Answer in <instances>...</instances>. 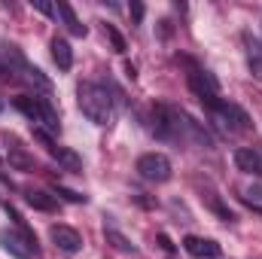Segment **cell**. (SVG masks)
I'll return each instance as SVG.
<instances>
[{
    "instance_id": "obj_1",
    "label": "cell",
    "mask_w": 262,
    "mask_h": 259,
    "mask_svg": "<svg viewBox=\"0 0 262 259\" xmlns=\"http://www.w3.org/2000/svg\"><path fill=\"white\" fill-rule=\"evenodd\" d=\"M76 101H79L82 116H85L89 122H95V125H110L113 116H116L113 95H110V89L101 85V82H79Z\"/></svg>"
},
{
    "instance_id": "obj_2",
    "label": "cell",
    "mask_w": 262,
    "mask_h": 259,
    "mask_svg": "<svg viewBox=\"0 0 262 259\" xmlns=\"http://www.w3.org/2000/svg\"><path fill=\"white\" fill-rule=\"evenodd\" d=\"M15 110H21L31 119V125L49 131V134L61 131V122H58V113H55L52 101L43 98V95H21V98H15Z\"/></svg>"
},
{
    "instance_id": "obj_3",
    "label": "cell",
    "mask_w": 262,
    "mask_h": 259,
    "mask_svg": "<svg viewBox=\"0 0 262 259\" xmlns=\"http://www.w3.org/2000/svg\"><path fill=\"white\" fill-rule=\"evenodd\" d=\"M207 113H210V122H216V128L223 131V134H244V131H250L247 110L238 107V104H232V101L220 98V101L207 104Z\"/></svg>"
},
{
    "instance_id": "obj_4",
    "label": "cell",
    "mask_w": 262,
    "mask_h": 259,
    "mask_svg": "<svg viewBox=\"0 0 262 259\" xmlns=\"http://www.w3.org/2000/svg\"><path fill=\"white\" fill-rule=\"evenodd\" d=\"M137 174L149 183H168L171 180V159L162 156V153H143L137 159Z\"/></svg>"
},
{
    "instance_id": "obj_5",
    "label": "cell",
    "mask_w": 262,
    "mask_h": 259,
    "mask_svg": "<svg viewBox=\"0 0 262 259\" xmlns=\"http://www.w3.org/2000/svg\"><path fill=\"white\" fill-rule=\"evenodd\" d=\"M0 247L15 259H28L31 253L37 256V235H25L18 229H3L0 232Z\"/></svg>"
},
{
    "instance_id": "obj_6",
    "label": "cell",
    "mask_w": 262,
    "mask_h": 259,
    "mask_svg": "<svg viewBox=\"0 0 262 259\" xmlns=\"http://www.w3.org/2000/svg\"><path fill=\"white\" fill-rule=\"evenodd\" d=\"M189 89L195 92V98L204 107L213 104V101H220V82H216V76L207 73V70H201V67L189 70Z\"/></svg>"
},
{
    "instance_id": "obj_7",
    "label": "cell",
    "mask_w": 262,
    "mask_h": 259,
    "mask_svg": "<svg viewBox=\"0 0 262 259\" xmlns=\"http://www.w3.org/2000/svg\"><path fill=\"white\" fill-rule=\"evenodd\" d=\"M49 238H52V244L67 253V256H76L79 250H82V238H79V232L76 229H70V226H52L49 229Z\"/></svg>"
},
{
    "instance_id": "obj_8",
    "label": "cell",
    "mask_w": 262,
    "mask_h": 259,
    "mask_svg": "<svg viewBox=\"0 0 262 259\" xmlns=\"http://www.w3.org/2000/svg\"><path fill=\"white\" fill-rule=\"evenodd\" d=\"M235 165H238V171H244V174L262 177V153L253 149V146H238V149H235Z\"/></svg>"
},
{
    "instance_id": "obj_9",
    "label": "cell",
    "mask_w": 262,
    "mask_h": 259,
    "mask_svg": "<svg viewBox=\"0 0 262 259\" xmlns=\"http://www.w3.org/2000/svg\"><path fill=\"white\" fill-rule=\"evenodd\" d=\"M183 247H186L189 256H195V259H216L220 256V244L210 241V238H195V235H189V238H183Z\"/></svg>"
},
{
    "instance_id": "obj_10",
    "label": "cell",
    "mask_w": 262,
    "mask_h": 259,
    "mask_svg": "<svg viewBox=\"0 0 262 259\" xmlns=\"http://www.w3.org/2000/svg\"><path fill=\"white\" fill-rule=\"evenodd\" d=\"M6 159H9V165L15 168V171H31L34 168V159H31V153L15 140V137H9V146H6Z\"/></svg>"
},
{
    "instance_id": "obj_11",
    "label": "cell",
    "mask_w": 262,
    "mask_h": 259,
    "mask_svg": "<svg viewBox=\"0 0 262 259\" xmlns=\"http://www.w3.org/2000/svg\"><path fill=\"white\" fill-rule=\"evenodd\" d=\"M49 49H52V58H55L58 70H70L73 67V49H70V43H67L64 37H52Z\"/></svg>"
},
{
    "instance_id": "obj_12",
    "label": "cell",
    "mask_w": 262,
    "mask_h": 259,
    "mask_svg": "<svg viewBox=\"0 0 262 259\" xmlns=\"http://www.w3.org/2000/svg\"><path fill=\"white\" fill-rule=\"evenodd\" d=\"M244 43H247V67H250V73H253V79H259L262 82V43L256 37H244Z\"/></svg>"
},
{
    "instance_id": "obj_13",
    "label": "cell",
    "mask_w": 262,
    "mask_h": 259,
    "mask_svg": "<svg viewBox=\"0 0 262 259\" xmlns=\"http://www.w3.org/2000/svg\"><path fill=\"white\" fill-rule=\"evenodd\" d=\"M55 12H58V15L64 18L67 31H70L73 37H85V34H89V28H85V25H82V21L76 18V12H73V6H70V3H64V0H61V3L55 6Z\"/></svg>"
},
{
    "instance_id": "obj_14",
    "label": "cell",
    "mask_w": 262,
    "mask_h": 259,
    "mask_svg": "<svg viewBox=\"0 0 262 259\" xmlns=\"http://www.w3.org/2000/svg\"><path fill=\"white\" fill-rule=\"evenodd\" d=\"M25 201L31 204V207H37V210H46V213H52L55 207H58V198L49 192H43V189H25Z\"/></svg>"
},
{
    "instance_id": "obj_15",
    "label": "cell",
    "mask_w": 262,
    "mask_h": 259,
    "mask_svg": "<svg viewBox=\"0 0 262 259\" xmlns=\"http://www.w3.org/2000/svg\"><path fill=\"white\" fill-rule=\"evenodd\" d=\"M49 156H52L61 168H67V171H79V168H82V159H79L73 149H67V146H52Z\"/></svg>"
},
{
    "instance_id": "obj_16",
    "label": "cell",
    "mask_w": 262,
    "mask_h": 259,
    "mask_svg": "<svg viewBox=\"0 0 262 259\" xmlns=\"http://www.w3.org/2000/svg\"><path fill=\"white\" fill-rule=\"evenodd\" d=\"M107 241H110L119 253H134V244H131L122 232H116V229H107Z\"/></svg>"
},
{
    "instance_id": "obj_17",
    "label": "cell",
    "mask_w": 262,
    "mask_h": 259,
    "mask_svg": "<svg viewBox=\"0 0 262 259\" xmlns=\"http://www.w3.org/2000/svg\"><path fill=\"white\" fill-rule=\"evenodd\" d=\"M104 34L110 37V43H113V49H116V52H125V40L119 37V31H116L113 25H104Z\"/></svg>"
},
{
    "instance_id": "obj_18",
    "label": "cell",
    "mask_w": 262,
    "mask_h": 259,
    "mask_svg": "<svg viewBox=\"0 0 262 259\" xmlns=\"http://www.w3.org/2000/svg\"><path fill=\"white\" fill-rule=\"evenodd\" d=\"M55 195H61V198H67V201H73V204L85 201V195H82V192H73V189H64V186H55Z\"/></svg>"
},
{
    "instance_id": "obj_19",
    "label": "cell",
    "mask_w": 262,
    "mask_h": 259,
    "mask_svg": "<svg viewBox=\"0 0 262 259\" xmlns=\"http://www.w3.org/2000/svg\"><path fill=\"white\" fill-rule=\"evenodd\" d=\"M34 9H37V12H43V15H58V12H55V6H52V3H46V0H34Z\"/></svg>"
},
{
    "instance_id": "obj_20",
    "label": "cell",
    "mask_w": 262,
    "mask_h": 259,
    "mask_svg": "<svg viewBox=\"0 0 262 259\" xmlns=\"http://www.w3.org/2000/svg\"><path fill=\"white\" fill-rule=\"evenodd\" d=\"M131 15H134V21H140L143 18V6L140 3H131Z\"/></svg>"
},
{
    "instance_id": "obj_21",
    "label": "cell",
    "mask_w": 262,
    "mask_h": 259,
    "mask_svg": "<svg viewBox=\"0 0 262 259\" xmlns=\"http://www.w3.org/2000/svg\"><path fill=\"white\" fill-rule=\"evenodd\" d=\"M0 110H3V104H0Z\"/></svg>"
},
{
    "instance_id": "obj_22",
    "label": "cell",
    "mask_w": 262,
    "mask_h": 259,
    "mask_svg": "<svg viewBox=\"0 0 262 259\" xmlns=\"http://www.w3.org/2000/svg\"><path fill=\"white\" fill-rule=\"evenodd\" d=\"M259 213H262V207H259Z\"/></svg>"
}]
</instances>
